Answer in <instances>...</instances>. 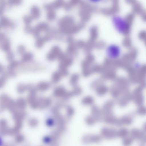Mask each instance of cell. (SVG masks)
<instances>
[{"label": "cell", "instance_id": "2", "mask_svg": "<svg viewBox=\"0 0 146 146\" xmlns=\"http://www.w3.org/2000/svg\"><path fill=\"white\" fill-rule=\"evenodd\" d=\"M121 49L120 46L117 44H112L107 47L106 53L110 59L115 60L118 58L121 54Z\"/></svg>", "mask_w": 146, "mask_h": 146}, {"label": "cell", "instance_id": "3", "mask_svg": "<svg viewBox=\"0 0 146 146\" xmlns=\"http://www.w3.org/2000/svg\"><path fill=\"white\" fill-rule=\"evenodd\" d=\"M133 139L139 140L142 145L146 142V135L143 130L134 128L131 131L130 136Z\"/></svg>", "mask_w": 146, "mask_h": 146}, {"label": "cell", "instance_id": "6", "mask_svg": "<svg viewBox=\"0 0 146 146\" xmlns=\"http://www.w3.org/2000/svg\"><path fill=\"white\" fill-rule=\"evenodd\" d=\"M143 130L146 133V123L144 124L143 127Z\"/></svg>", "mask_w": 146, "mask_h": 146}, {"label": "cell", "instance_id": "4", "mask_svg": "<svg viewBox=\"0 0 146 146\" xmlns=\"http://www.w3.org/2000/svg\"><path fill=\"white\" fill-rule=\"evenodd\" d=\"M129 133L128 129L126 128H121L117 132V136L124 138L127 136Z\"/></svg>", "mask_w": 146, "mask_h": 146}, {"label": "cell", "instance_id": "5", "mask_svg": "<svg viewBox=\"0 0 146 146\" xmlns=\"http://www.w3.org/2000/svg\"><path fill=\"white\" fill-rule=\"evenodd\" d=\"M123 143L124 146H129L132 143L133 139L130 137L123 138Z\"/></svg>", "mask_w": 146, "mask_h": 146}, {"label": "cell", "instance_id": "1", "mask_svg": "<svg viewBox=\"0 0 146 146\" xmlns=\"http://www.w3.org/2000/svg\"><path fill=\"white\" fill-rule=\"evenodd\" d=\"M111 21L115 29L119 34L125 35L129 32L131 25L127 18L120 15H115L112 17Z\"/></svg>", "mask_w": 146, "mask_h": 146}]
</instances>
